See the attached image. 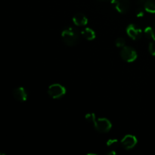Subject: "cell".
Returning a JSON list of instances; mask_svg holds the SVG:
<instances>
[{"mask_svg":"<svg viewBox=\"0 0 155 155\" xmlns=\"http://www.w3.org/2000/svg\"><path fill=\"white\" fill-rule=\"evenodd\" d=\"M48 93L50 97L54 99H58L64 95V94L66 93V89L62 85L54 83V84H51L48 87Z\"/></svg>","mask_w":155,"mask_h":155,"instance_id":"3","label":"cell"},{"mask_svg":"<svg viewBox=\"0 0 155 155\" xmlns=\"http://www.w3.org/2000/svg\"><path fill=\"white\" fill-rule=\"evenodd\" d=\"M99 1H101V2H105V1H107V0H99Z\"/></svg>","mask_w":155,"mask_h":155,"instance_id":"19","label":"cell"},{"mask_svg":"<svg viewBox=\"0 0 155 155\" xmlns=\"http://www.w3.org/2000/svg\"><path fill=\"white\" fill-rule=\"evenodd\" d=\"M110 2L114 8L121 14L127 13L130 8V0H110Z\"/></svg>","mask_w":155,"mask_h":155,"instance_id":"5","label":"cell"},{"mask_svg":"<svg viewBox=\"0 0 155 155\" xmlns=\"http://www.w3.org/2000/svg\"><path fill=\"white\" fill-rule=\"evenodd\" d=\"M12 95L14 98L18 101H25L27 98V93L26 92L25 89L23 87H18L15 88L12 91Z\"/></svg>","mask_w":155,"mask_h":155,"instance_id":"8","label":"cell"},{"mask_svg":"<svg viewBox=\"0 0 155 155\" xmlns=\"http://www.w3.org/2000/svg\"><path fill=\"white\" fill-rule=\"evenodd\" d=\"M144 33H145V35L147 37V39H150V40H152L153 39L155 38L154 31L151 27H146V28L145 29V30H144Z\"/></svg>","mask_w":155,"mask_h":155,"instance_id":"13","label":"cell"},{"mask_svg":"<svg viewBox=\"0 0 155 155\" xmlns=\"http://www.w3.org/2000/svg\"><path fill=\"white\" fill-rule=\"evenodd\" d=\"M144 8L146 12L155 14V0H146Z\"/></svg>","mask_w":155,"mask_h":155,"instance_id":"11","label":"cell"},{"mask_svg":"<svg viewBox=\"0 0 155 155\" xmlns=\"http://www.w3.org/2000/svg\"><path fill=\"white\" fill-rule=\"evenodd\" d=\"M63 42L69 46H74L78 43L80 40V35L78 31L72 27H65L61 33Z\"/></svg>","mask_w":155,"mask_h":155,"instance_id":"1","label":"cell"},{"mask_svg":"<svg viewBox=\"0 0 155 155\" xmlns=\"http://www.w3.org/2000/svg\"><path fill=\"white\" fill-rule=\"evenodd\" d=\"M120 145V142H118L117 139H110L107 142V146L110 148V150L117 149Z\"/></svg>","mask_w":155,"mask_h":155,"instance_id":"12","label":"cell"},{"mask_svg":"<svg viewBox=\"0 0 155 155\" xmlns=\"http://www.w3.org/2000/svg\"><path fill=\"white\" fill-rule=\"evenodd\" d=\"M148 50H149L150 54L152 55L155 56V38L151 40L149 43V46H148Z\"/></svg>","mask_w":155,"mask_h":155,"instance_id":"14","label":"cell"},{"mask_svg":"<svg viewBox=\"0 0 155 155\" xmlns=\"http://www.w3.org/2000/svg\"><path fill=\"white\" fill-rule=\"evenodd\" d=\"M73 21H74V24L77 27H83L87 24L88 19L84 14L77 13L73 18Z\"/></svg>","mask_w":155,"mask_h":155,"instance_id":"9","label":"cell"},{"mask_svg":"<svg viewBox=\"0 0 155 155\" xmlns=\"http://www.w3.org/2000/svg\"><path fill=\"white\" fill-rule=\"evenodd\" d=\"M82 35H83V37L85 39H86L87 40H93L95 38V33L92 29L89 28V27H86V28L83 29L82 30Z\"/></svg>","mask_w":155,"mask_h":155,"instance_id":"10","label":"cell"},{"mask_svg":"<svg viewBox=\"0 0 155 155\" xmlns=\"http://www.w3.org/2000/svg\"><path fill=\"white\" fill-rule=\"evenodd\" d=\"M154 27H155V24H154Z\"/></svg>","mask_w":155,"mask_h":155,"instance_id":"20","label":"cell"},{"mask_svg":"<svg viewBox=\"0 0 155 155\" xmlns=\"http://www.w3.org/2000/svg\"><path fill=\"white\" fill-rule=\"evenodd\" d=\"M146 0H137L138 7H144Z\"/></svg>","mask_w":155,"mask_h":155,"instance_id":"18","label":"cell"},{"mask_svg":"<svg viewBox=\"0 0 155 155\" xmlns=\"http://www.w3.org/2000/svg\"><path fill=\"white\" fill-rule=\"evenodd\" d=\"M92 124L97 131L103 133L109 132L112 127L110 121L106 118H97Z\"/></svg>","mask_w":155,"mask_h":155,"instance_id":"2","label":"cell"},{"mask_svg":"<svg viewBox=\"0 0 155 155\" xmlns=\"http://www.w3.org/2000/svg\"><path fill=\"white\" fill-rule=\"evenodd\" d=\"M85 117H86V120H87L89 123H90V124H93L94 121H95V119H96V117H95V115L92 113L87 114Z\"/></svg>","mask_w":155,"mask_h":155,"instance_id":"15","label":"cell"},{"mask_svg":"<svg viewBox=\"0 0 155 155\" xmlns=\"http://www.w3.org/2000/svg\"><path fill=\"white\" fill-rule=\"evenodd\" d=\"M120 56L125 61L133 62L137 58V53L132 47L124 46L121 48Z\"/></svg>","mask_w":155,"mask_h":155,"instance_id":"4","label":"cell"},{"mask_svg":"<svg viewBox=\"0 0 155 155\" xmlns=\"http://www.w3.org/2000/svg\"><path fill=\"white\" fill-rule=\"evenodd\" d=\"M144 10H145V8L144 7H138L137 9H136V16L139 17V18H141L144 15Z\"/></svg>","mask_w":155,"mask_h":155,"instance_id":"17","label":"cell"},{"mask_svg":"<svg viewBox=\"0 0 155 155\" xmlns=\"http://www.w3.org/2000/svg\"><path fill=\"white\" fill-rule=\"evenodd\" d=\"M127 33L133 40L139 39L142 36V30L136 24H130L127 28Z\"/></svg>","mask_w":155,"mask_h":155,"instance_id":"7","label":"cell"},{"mask_svg":"<svg viewBox=\"0 0 155 155\" xmlns=\"http://www.w3.org/2000/svg\"><path fill=\"white\" fill-rule=\"evenodd\" d=\"M137 144V139L133 135H127L123 138L120 142V145L124 149L130 150L134 148Z\"/></svg>","mask_w":155,"mask_h":155,"instance_id":"6","label":"cell"},{"mask_svg":"<svg viewBox=\"0 0 155 155\" xmlns=\"http://www.w3.org/2000/svg\"><path fill=\"white\" fill-rule=\"evenodd\" d=\"M115 44H116V45L118 48H122L123 47L125 46L126 42L125 40H124V39H123V38H118V39H117V40L115 41Z\"/></svg>","mask_w":155,"mask_h":155,"instance_id":"16","label":"cell"}]
</instances>
